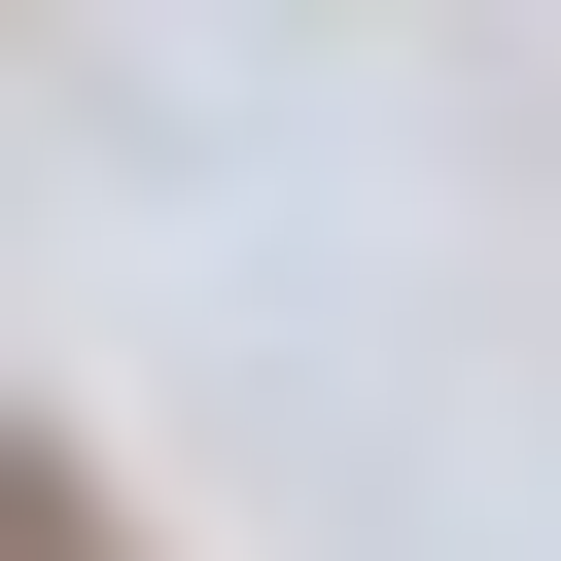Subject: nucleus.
Masks as SVG:
<instances>
[{"mask_svg":"<svg viewBox=\"0 0 561 561\" xmlns=\"http://www.w3.org/2000/svg\"><path fill=\"white\" fill-rule=\"evenodd\" d=\"M0 561H140V526H105V456H70V421H35V456H0Z\"/></svg>","mask_w":561,"mask_h":561,"instance_id":"f257e3e1","label":"nucleus"}]
</instances>
